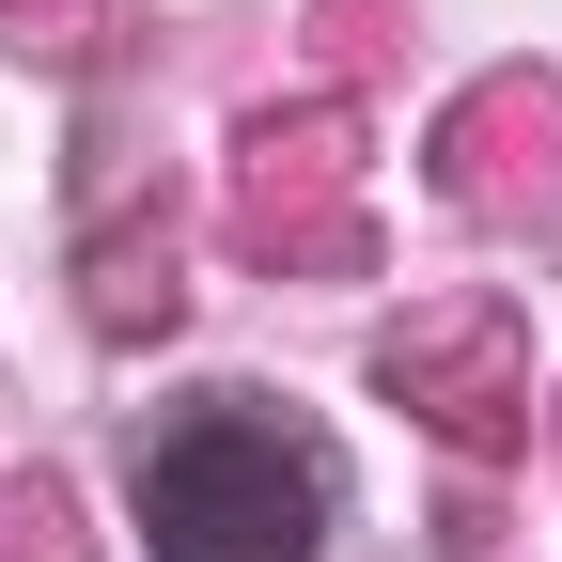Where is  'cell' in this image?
<instances>
[{
    "label": "cell",
    "instance_id": "6da1fadb",
    "mask_svg": "<svg viewBox=\"0 0 562 562\" xmlns=\"http://www.w3.org/2000/svg\"><path fill=\"white\" fill-rule=\"evenodd\" d=\"M328 516H344V469L313 422H281L250 391H188L140 422L125 453V531L140 562H328Z\"/></svg>",
    "mask_w": 562,
    "mask_h": 562
}]
</instances>
